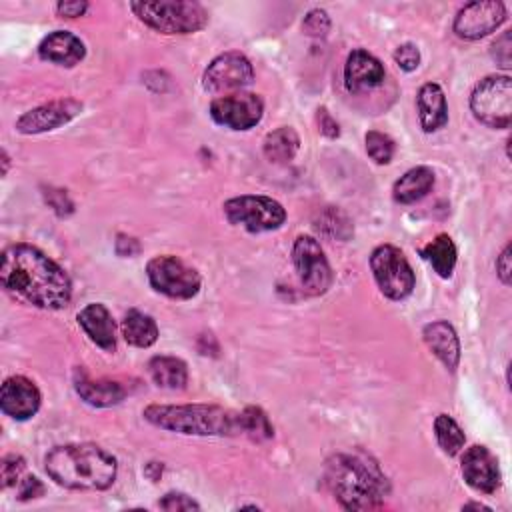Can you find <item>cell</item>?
I'll use <instances>...</instances> for the list:
<instances>
[{
  "label": "cell",
  "instance_id": "obj_31",
  "mask_svg": "<svg viewBox=\"0 0 512 512\" xmlns=\"http://www.w3.org/2000/svg\"><path fill=\"white\" fill-rule=\"evenodd\" d=\"M24 466H26V462H24L22 456H18V454H8V456H4V460H2V464H0L2 488H10V486L18 484Z\"/></svg>",
  "mask_w": 512,
  "mask_h": 512
},
{
  "label": "cell",
  "instance_id": "obj_10",
  "mask_svg": "<svg viewBox=\"0 0 512 512\" xmlns=\"http://www.w3.org/2000/svg\"><path fill=\"white\" fill-rule=\"evenodd\" d=\"M292 262L302 290L308 296H322L332 284V268L318 240L312 236H298L292 246Z\"/></svg>",
  "mask_w": 512,
  "mask_h": 512
},
{
  "label": "cell",
  "instance_id": "obj_24",
  "mask_svg": "<svg viewBox=\"0 0 512 512\" xmlns=\"http://www.w3.org/2000/svg\"><path fill=\"white\" fill-rule=\"evenodd\" d=\"M148 374L156 386L168 390H180L188 382L186 362L176 356H154L148 362Z\"/></svg>",
  "mask_w": 512,
  "mask_h": 512
},
{
  "label": "cell",
  "instance_id": "obj_13",
  "mask_svg": "<svg viewBox=\"0 0 512 512\" xmlns=\"http://www.w3.org/2000/svg\"><path fill=\"white\" fill-rule=\"evenodd\" d=\"M506 20V6L498 0H476L462 6L454 18V32L464 40H480Z\"/></svg>",
  "mask_w": 512,
  "mask_h": 512
},
{
  "label": "cell",
  "instance_id": "obj_38",
  "mask_svg": "<svg viewBox=\"0 0 512 512\" xmlns=\"http://www.w3.org/2000/svg\"><path fill=\"white\" fill-rule=\"evenodd\" d=\"M496 272L504 284H510L512 280V262H510V246H506L500 256L496 258Z\"/></svg>",
  "mask_w": 512,
  "mask_h": 512
},
{
  "label": "cell",
  "instance_id": "obj_5",
  "mask_svg": "<svg viewBox=\"0 0 512 512\" xmlns=\"http://www.w3.org/2000/svg\"><path fill=\"white\" fill-rule=\"evenodd\" d=\"M130 10L146 26L162 34H192L206 26L208 12L198 2H130Z\"/></svg>",
  "mask_w": 512,
  "mask_h": 512
},
{
  "label": "cell",
  "instance_id": "obj_9",
  "mask_svg": "<svg viewBox=\"0 0 512 512\" xmlns=\"http://www.w3.org/2000/svg\"><path fill=\"white\" fill-rule=\"evenodd\" d=\"M146 276L156 292L174 300H188L196 296L202 284L200 274L172 254L154 256L146 264Z\"/></svg>",
  "mask_w": 512,
  "mask_h": 512
},
{
  "label": "cell",
  "instance_id": "obj_22",
  "mask_svg": "<svg viewBox=\"0 0 512 512\" xmlns=\"http://www.w3.org/2000/svg\"><path fill=\"white\" fill-rule=\"evenodd\" d=\"M418 118L424 132H436L448 122V104L444 90L436 82H428L418 90L416 96Z\"/></svg>",
  "mask_w": 512,
  "mask_h": 512
},
{
  "label": "cell",
  "instance_id": "obj_26",
  "mask_svg": "<svg viewBox=\"0 0 512 512\" xmlns=\"http://www.w3.org/2000/svg\"><path fill=\"white\" fill-rule=\"evenodd\" d=\"M300 148V138L292 126H280L266 134L262 150L264 156L274 164L290 162Z\"/></svg>",
  "mask_w": 512,
  "mask_h": 512
},
{
  "label": "cell",
  "instance_id": "obj_34",
  "mask_svg": "<svg viewBox=\"0 0 512 512\" xmlns=\"http://www.w3.org/2000/svg\"><path fill=\"white\" fill-rule=\"evenodd\" d=\"M394 62L404 70V72H412L418 68L420 64V50L406 42V44H400L396 50H394Z\"/></svg>",
  "mask_w": 512,
  "mask_h": 512
},
{
  "label": "cell",
  "instance_id": "obj_14",
  "mask_svg": "<svg viewBox=\"0 0 512 512\" xmlns=\"http://www.w3.org/2000/svg\"><path fill=\"white\" fill-rule=\"evenodd\" d=\"M82 112V102L74 98H60L38 108L24 112L16 120V130L20 134H40L68 124Z\"/></svg>",
  "mask_w": 512,
  "mask_h": 512
},
{
  "label": "cell",
  "instance_id": "obj_20",
  "mask_svg": "<svg viewBox=\"0 0 512 512\" xmlns=\"http://www.w3.org/2000/svg\"><path fill=\"white\" fill-rule=\"evenodd\" d=\"M74 388L78 392V396L98 408H106V406H114L118 402L124 400L126 390L122 388L120 382L116 380H108V378H90L84 370H76L74 376Z\"/></svg>",
  "mask_w": 512,
  "mask_h": 512
},
{
  "label": "cell",
  "instance_id": "obj_1",
  "mask_svg": "<svg viewBox=\"0 0 512 512\" xmlns=\"http://www.w3.org/2000/svg\"><path fill=\"white\" fill-rule=\"evenodd\" d=\"M0 282L12 298L42 310H62L72 298L68 274L30 244H12L2 252Z\"/></svg>",
  "mask_w": 512,
  "mask_h": 512
},
{
  "label": "cell",
  "instance_id": "obj_32",
  "mask_svg": "<svg viewBox=\"0 0 512 512\" xmlns=\"http://www.w3.org/2000/svg\"><path fill=\"white\" fill-rule=\"evenodd\" d=\"M302 30L308 34V36H326L328 30H330V18L324 10L316 8V10H310L306 16H304V22H302Z\"/></svg>",
  "mask_w": 512,
  "mask_h": 512
},
{
  "label": "cell",
  "instance_id": "obj_25",
  "mask_svg": "<svg viewBox=\"0 0 512 512\" xmlns=\"http://www.w3.org/2000/svg\"><path fill=\"white\" fill-rule=\"evenodd\" d=\"M122 336L130 346L148 348L158 340V326L152 316L140 310H128L122 320Z\"/></svg>",
  "mask_w": 512,
  "mask_h": 512
},
{
  "label": "cell",
  "instance_id": "obj_33",
  "mask_svg": "<svg viewBox=\"0 0 512 512\" xmlns=\"http://www.w3.org/2000/svg\"><path fill=\"white\" fill-rule=\"evenodd\" d=\"M512 32L506 30L502 32L494 42H492V58L496 60V64H500L502 68H510L512 66Z\"/></svg>",
  "mask_w": 512,
  "mask_h": 512
},
{
  "label": "cell",
  "instance_id": "obj_28",
  "mask_svg": "<svg viewBox=\"0 0 512 512\" xmlns=\"http://www.w3.org/2000/svg\"><path fill=\"white\" fill-rule=\"evenodd\" d=\"M434 434H436V440L440 444V448L448 454V456H454L462 450L464 442H466V436L462 432V428L458 426V422L448 416V414H438L436 420H434Z\"/></svg>",
  "mask_w": 512,
  "mask_h": 512
},
{
  "label": "cell",
  "instance_id": "obj_4",
  "mask_svg": "<svg viewBox=\"0 0 512 512\" xmlns=\"http://www.w3.org/2000/svg\"><path fill=\"white\" fill-rule=\"evenodd\" d=\"M142 416L164 430L194 436L242 434L240 414L216 404H150Z\"/></svg>",
  "mask_w": 512,
  "mask_h": 512
},
{
  "label": "cell",
  "instance_id": "obj_35",
  "mask_svg": "<svg viewBox=\"0 0 512 512\" xmlns=\"http://www.w3.org/2000/svg\"><path fill=\"white\" fill-rule=\"evenodd\" d=\"M158 506L162 510H170V512H174V510H200V504L196 500H192L190 496L182 494V492H168L158 502Z\"/></svg>",
  "mask_w": 512,
  "mask_h": 512
},
{
  "label": "cell",
  "instance_id": "obj_30",
  "mask_svg": "<svg viewBox=\"0 0 512 512\" xmlns=\"http://www.w3.org/2000/svg\"><path fill=\"white\" fill-rule=\"evenodd\" d=\"M366 142V152L376 164H388L394 156V140L378 130H370L364 138Z\"/></svg>",
  "mask_w": 512,
  "mask_h": 512
},
{
  "label": "cell",
  "instance_id": "obj_16",
  "mask_svg": "<svg viewBox=\"0 0 512 512\" xmlns=\"http://www.w3.org/2000/svg\"><path fill=\"white\" fill-rule=\"evenodd\" d=\"M40 390L26 376H10L0 388V408L14 420H28L40 408Z\"/></svg>",
  "mask_w": 512,
  "mask_h": 512
},
{
  "label": "cell",
  "instance_id": "obj_11",
  "mask_svg": "<svg viewBox=\"0 0 512 512\" xmlns=\"http://www.w3.org/2000/svg\"><path fill=\"white\" fill-rule=\"evenodd\" d=\"M254 80L250 60L240 52H224L216 56L202 74V86L212 94L242 92Z\"/></svg>",
  "mask_w": 512,
  "mask_h": 512
},
{
  "label": "cell",
  "instance_id": "obj_12",
  "mask_svg": "<svg viewBox=\"0 0 512 512\" xmlns=\"http://www.w3.org/2000/svg\"><path fill=\"white\" fill-rule=\"evenodd\" d=\"M264 114V102L252 92H234L212 100L210 116L216 124L230 130H250Z\"/></svg>",
  "mask_w": 512,
  "mask_h": 512
},
{
  "label": "cell",
  "instance_id": "obj_7",
  "mask_svg": "<svg viewBox=\"0 0 512 512\" xmlns=\"http://www.w3.org/2000/svg\"><path fill=\"white\" fill-rule=\"evenodd\" d=\"M224 216L230 224L258 234L278 230L286 220V210L274 198L242 194L224 202Z\"/></svg>",
  "mask_w": 512,
  "mask_h": 512
},
{
  "label": "cell",
  "instance_id": "obj_37",
  "mask_svg": "<svg viewBox=\"0 0 512 512\" xmlns=\"http://www.w3.org/2000/svg\"><path fill=\"white\" fill-rule=\"evenodd\" d=\"M318 130L328 136V138H336L340 134V128H338V122L330 116V112L326 108H318Z\"/></svg>",
  "mask_w": 512,
  "mask_h": 512
},
{
  "label": "cell",
  "instance_id": "obj_39",
  "mask_svg": "<svg viewBox=\"0 0 512 512\" xmlns=\"http://www.w3.org/2000/svg\"><path fill=\"white\" fill-rule=\"evenodd\" d=\"M86 10H88V4H86V2H60V4L56 6L58 16H62V18H78V16H82Z\"/></svg>",
  "mask_w": 512,
  "mask_h": 512
},
{
  "label": "cell",
  "instance_id": "obj_41",
  "mask_svg": "<svg viewBox=\"0 0 512 512\" xmlns=\"http://www.w3.org/2000/svg\"><path fill=\"white\" fill-rule=\"evenodd\" d=\"M464 508H476V510H490L488 506H484V504H478V502H468V504H464Z\"/></svg>",
  "mask_w": 512,
  "mask_h": 512
},
{
  "label": "cell",
  "instance_id": "obj_3",
  "mask_svg": "<svg viewBox=\"0 0 512 512\" xmlns=\"http://www.w3.org/2000/svg\"><path fill=\"white\" fill-rule=\"evenodd\" d=\"M326 484L346 510H374L384 504L388 482L378 464L360 454H336L326 464Z\"/></svg>",
  "mask_w": 512,
  "mask_h": 512
},
{
  "label": "cell",
  "instance_id": "obj_29",
  "mask_svg": "<svg viewBox=\"0 0 512 512\" xmlns=\"http://www.w3.org/2000/svg\"><path fill=\"white\" fill-rule=\"evenodd\" d=\"M240 430L254 442L268 440L274 434V428H272L266 412L258 406H248L240 412Z\"/></svg>",
  "mask_w": 512,
  "mask_h": 512
},
{
  "label": "cell",
  "instance_id": "obj_36",
  "mask_svg": "<svg viewBox=\"0 0 512 512\" xmlns=\"http://www.w3.org/2000/svg\"><path fill=\"white\" fill-rule=\"evenodd\" d=\"M42 494H44V486L36 476H26L24 480H20V486H18V498L20 500L38 498Z\"/></svg>",
  "mask_w": 512,
  "mask_h": 512
},
{
  "label": "cell",
  "instance_id": "obj_8",
  "mask_svg": "<svg viewBox=\"0 0 512 512\" xmlns=\"http://www.w3.org/2000/svg\"><path fill=\"white\" fill-rule=\"evenodd\" d=\"M370 268L380 292L390 300H404L412 294L416 276L410 262L396 246L382 244L374 248L370 254Z\"/></svg>",
  "mask_w": 512,
  "mask_h": 512
},
{
  "label": "cell",
  "instance_id": "obj_17",
  "mask_svg": "<svg viewBox=\"0 0 512 512\" xmlns=\"http://www.w3.org/2000/svg\"><path fill=\"white\" fill-rule=\"evenodd\" d=\"M384 66L370 52L358 48L352 50L344 64V84L350 92H364L384 82Z\"/></svg>",
  "mask_w": 512,
  "mask_h": 512
},
{
  "label": "cell",
  "instance_id": "obj_19",
  "mask_svg": "<svg viewBox=\"0 0 512 512\" xmlns=\"http://www.w3.org/2000/svg\"><path fill=\"white\" fill-rule=\"evenodd\" d=\"M86 54L84 42L66 30L50 32L38 46V56L46 62L58 64V66H74L78 64Z\"/></svg>",
  "mask_w": 512,
  "mask_h": 512
},
{
  "label": "cell",
  "instance_id": "obj_27",
  "mask_svg": "<svg viewBox=\"0 0 512 512\" xmlns=\"http://www.w3.org/2000/svg\"><path fill=\"white\" fill-rule=\"evenodd\" d=\"M422 258L426 262H430V266L434 268V272L440 278H450L456 266V246L452 242V238L448 234H438L434 240H430L422 250H420Z\"/></svg>",
  "mask_w": 512,
  "mask_h": 512
},
{
  "label": "cell",
  "instance_id": "obj_6",
  "mask_svg": "<svg viewBox=\"0 0 512 512\" xmlns=\"http://www.w3.org/2000/svg\"><path fill=\"white\" fill-rule=\"evenodd\" d=\"M470 110L488 128H508L512 122V80L494 74L480 80L470 94Z\"/></svg>",
  "mask_w": 512,
  "mask_h": 512
},
{
  "label": "cell",
  "instance_id": "obj_23",
  "mask_svg": "<svg viewBox=\"0 0 512 512\" xmlns=\"http://www.w3.org/2000/svg\"><path fill=\"white\" fill-rule=\"evenodd\" d=\"M434 186V172L428 166H416L404 172L392 188V196L400 204H412L424 198Z\"/></svg>",
  "mask_w": 512,
  "mask_h": 512
},
{
  "label": "cell",
  "instance_id": "obj_18",
  "mask_svg": "<svg viewBox=\"0 0 512 512\" xmlns=\"http://www.w3.org/2000/svg\"><path fill=\"white\" fill-rule=\"evenodd\" d=\"M78 324L86 332V336L102 350L114 352L116 350V326L108 312V308L100 302L86 304L78 312Z\"/></svg>",
  "mask_w": 512,
  "mask_h": 512
},
{
  "label": "cell",
  "instance_id": "obj_21",
  "mask_svg": "<svg viewBox=\"0 0 512 512\" xmlns=\"http://www.w3.org/2000/svg\"><path fill=\"white\" fill-rule=\"evenodd\" d=\"M424 342L434 352V356L448 368L454 370L460 360V340L454 328L446 320H436L424 326Z\"/></svg>",
  "mask_w": 512,
  "mask_h": 512
},
{
  "label": "cell",
  "instance_id": "obj_15",
  "mask_svg": "<svg viewBox=\"0 0 512 512\" xmlns=\"http://www.w3.org/2000/svg\"><path fill=\"white\" fill-rule=\"evenodd\" d=\"M462 476L478 492L490 494L500 486V468L496 456L486 446H470L462 454Z\"/></svg>",
  "mask_w": 512,
  "mask_h": 512
},
{
  "label": "cell",
  "instance_id": "obj_40",
  "mask_svg": "<svg viewBox=\"0 0 512 512\" xmlns=\"http://www.w3.org/2000/svg\"><path fill=\"white\" fill-rule=\"evenodd\" d=\"M116 252L120 256H134L140 252V244L136 238L132 236H124V234H118L116 238Z\"/></svg>",
  "mask_w": 512,
  "mask_h": 512
},
{
  "label": "cell",
  "instance_id": "obj_2",
  "mask_svg": "<svg viewBox=\"0 0 512 512\" xmlns=\"http://www.w3.org/2000/svg\"><path fill=\"white\" fill-rule=\"evenodd\" d=\"M48 476L70 490H106L116 480V458L96 444L54 446L46 458Z\"/></svg>",
  "mask_w": 512,
  "mask_h": 512
}]
</instances>
